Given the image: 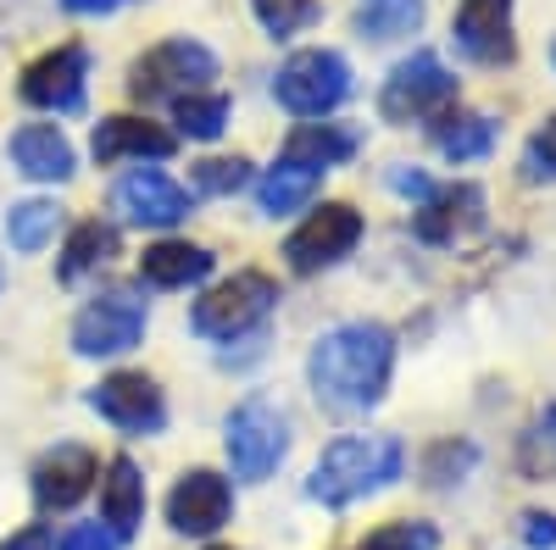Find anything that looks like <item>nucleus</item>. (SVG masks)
Returning a JSON list of instances; mask_svg holds the SVG:
<instances>
[{
    "label": "nucleus",
    "instance_id": "f03ea898",
    "mask_svg": "<svg viewBox=\"0 0 556 550\" xmlns=\"http://www.w3.org/2000/svg\"><path fill=\"white\" fill-rule=\"evenodd\" d=\"M406 473V445L395 434H340L317 450L306 495L329 512H345L356 500L390 489Z\"/></svg>",
    "mask_w": 556,
    "mask_h": 550
},
{
    "label": "nucleus",
    "instance_id": "a211bd4d",
    "mask_svg": "<svg viewBox=\"0 0 556 550\" xmlns=\"http://www.w3.org/2000/svg\"><path fill=\"white\" fill-rule=\"evenodd\" d=\"M7 156L23 178L34 183H67L78 172V156H73V140L56 128V123H23L12 128V140H7Z\"/></svg>",
    "mask_w": 556,
    "mask_h": 550
},
{
    "label": "nucleus",
    "instance_id": "9b49d317",
    "mask_svg": "<svg viewBox=\"0 0 556 550\" xmlns=\"http://www.w3.org/2000/svg\"><path fill=\"white\" fill-rule=\"evenodd\" d=\"M518 0H456L451 44L473 67H513L518 62V28H513Z\"/></svg>",
    "mask_w": 556,
    "mask_h": 550
},
{
    "label": "nucleus",
    "instance_id": "4c0bfd02",
    "mask_svg": "<svg viewBox=\"0 0 556 550\" xmlns=\"http://www.w3.org/2000/svg\"><path fill=\"white\" fill-rule=\"evenodd\" d=\"M123 7H134V0H62V12H73V17H112Z\"/></svg>",
    "mask_w": 556,
    "mask_h": 550
},
{
    "label": "nucleus",
    "instance_id": "ddd939ff",
    "mask_svg": "<svg viewBox=\"0 0 556 550\" xmlns=\"http://www.w3.org/2000/svg\"><path fill=\"white\" fill-rule=\"evenodd\" d=\"M17 95L39 112H84V95H89V51L84 44H56V51H45L39 62L23 67V84Z\"/></svg>",
    "mask_w": 556,
    "mask_h": 550
},
{
    "label": "nucleus",
    "instance_id": "b1692460",
    "mask_svg": "<svg viewBox=\"0 0 556 550\" xmlns=\"http://www.w3.org/2000/svg\"><path fill=\"white\" fill-rule=\"evenodd\" d=\"M317 183H323L317 167H301V162L278 156V162L256 178V206H262L267 217H290V212H301V206L317 195Z\"/></svg>",
    "mask_w": 556,
    "mask_h": 550
},
{
    "label": "nucleus",
    "instance_id": "6ab92c4d",
    "mask_svg": "<svg viewBox=\"0 0 556 550\" xmlns=\"http://www.w3.org/2000/svg\"><path fill=\"white\" fill-rule=\"evenodd\" d=\"M146 523V473L134 468V456H112L101 468V528L123 545Z\"/></svg>",
    "mask_w": 556,
    "mask_h": 550
},
{
    "label": "nucleus",
    "instance_id": "f3484780",
    "mask_svg": "<svg viewBox=\"0 0 556 550\" xmlns=\"http://www.w3.org/2000/svg\"><path fill=\"white\" fill-rule=\"evenodd\" d=\"M89 151H96L101 167H112V162H167L178 151V133L151 123V117H101L96 133H89Z\"/></svg>",
    "mask_w": 556,
    "mask_h": 550
},
{
    "label": "nucleus",
    "instance_id": "dca6fc26",
    "mask_svg": "<svg viewBox=\"0 0 556 550\" xmlns=\"http://www.w3.org/2000/svg\"><path fill=\"white\" fill-rule=\"evenodd\" d=\"M112 206H117L123 222H134V228H178L184 217L195 212V195L184 190L178 178H167V172H156V167H139V172L117 178Z\"/></svg>",
    "mask_w": 556,
    "mask_h": 550
},
{
    "label": "nucleus",
    "instance_id": "2eb2a0df",
    "mask_svg": "<svg viewBox=\"0 0 556 550\" xmlns=\"http://www.w3.org/2000/svg\"><path fill=\"white\" fill-rule=\"evenodd\" d=\"M96 478H101L96 450L62 439V445H51V450H45L39 462H34L28 489H34V507H39V512H73L78 500L96 489Z\"/></svg>",
    "mask_w": 556,
    "mask_h": 550
},
{
    "label": "nucleus",
    "instance_id": "bb28decb",
    "mask_svg": "<svg viewBox=\"0 0 556 550\" xmlns=\"http://www.w3.org/2000/svg\"><path fill=\"white\" fill-rule=\"evenodd\" d=\"M56 228H62V206L56 201H17L12 212H7V240H12V251H23V256H34V251H45L56 240Z\"/></svg>",
    "mask_w": 556,
    "mask_h": 550
},
{
    "label": "nucleus",
    "instance_id": "f704fd0d",
    "mask_svg": "<svg viewBox=\"0 0 556 550\" xmlns=\"http://www.w3.org/2000/svg\"><path fill=\"white\" fill-rule=\"evenodd\" d=\"M56 550H117V539H112L101 523H73V528L62 534Z\"/></svg>",
    "mask_w": 556,
    "mask_h": 550
},
{
    "label": "nucleus",
    "instance_id": "aec40b11",
    "mask_svg": "<svg viewBox=\"0 0 556 550\" xmlns=\"http://www.w3.org/2000/svg\"><path fill=\"white\" fill-rule=\"evenodd\" d=\"M217 256L206 245H190V240H156L139 256V284L151 290H190V284H206L212 279Z\"/></svg>",
    "mask_w": 556,
    "mask_h": 550
},
{
    "label": "nucleus",
    "instance_id": "7ed1b4c3",
    "mask_svg": "<svg viewBox=\"0 0 556 550\" xmlns=\"http://www.w3.org/2000/svg\"><path fill=\"white\" fill-rule=\"evenodd\" d=\"M273 306H278V279H273V272H262V267H240L235 279L212 284V290L190 306V329H195L201 340L228 345V340L256 334L267 317H273Z\"/></svg>",
    "mask_w": 556,
    "mask_h": 550
},
{
    "label": "nucleus",
    "instance_id": "2f4dec72",
    "mask_svg": "<svg viewBox=\"0 0 556 550\" xmlns=\"http://www.w3.org/2000/svg\"><path fill=\"white\" fill-rule=\"evenodd\" d=\"M251 183V162L245 156H206L195 162V195H212V201H228Z\"/></svg>",
    "mask_w": 556,
    "mask_h": 550
},
{
    "label": "nucleus",
    "instance_id": "5701e85b",
    "mask_svg": "<svg viewBox=\"0 0 556 550\" xmlns=\"http://www.w3.org/2000/svg\"><path fill=\"white\" fill-rule=\"evenodd\" d=\"M117 256V228L101 222V217H84L67 228V245H62V261H56V279L62 284H78L84 272H96Z\"/></svg>",
    "mask_w": 556,
    "mask_h": 550
},
{
    "label": "nucleus",
    "instance_id": "e433bc0d",
    "mask_svg": "<svg viewBox=\"0 0 556 550\" xmlns=\"http://www.w3.org/2000/svg\"><path fill=\"white\" fill-rule=\"evenodd\" d=\"M0 550H51V528H45V523H28V528H17V534L0 539Z\"/></svg>",
    "mask_w": 556,
    "mask_h": 550
},
{
    "label": "nucleus",
    "instance_id": "f8f14e48",
    "mask_svg": "<svg viewBox=\"0 0 556 550\" xmlns=\"http://www.w3.org/2000/svg\"><path fill=\"white\" fill-rule=\"evenodd\" d=\"M235 517V484L217 468H190L167 489V528L184 539H212Z\"/></svg>",
    "mask_w": 556,
    "mask_h": 550
},
{
    "label": "nucleus",
    "instance_id": "7c9ffc66",
    "mask_svg": "<svg viewBox=\"0 0 556 550\" xmlns=\"http://www.w3.org/2000/svg\"><path fill=\"white\" fill-rule=\"evenodd\" d=\"M351 550H440V528L424 517H395V523H379L367 539H356Z\"/></svg>",
    "mask_w": 556,
    "mask_h": 550
},
{
    "label": "nucleus",
    "instance_id": "72a5a7b5",
    "mask_svg": "<svg viewBox=\"0 0 556 550\" xmlns=\"http://www.w3.org/2000/svg\"><path fill=\"white\" fill-rule=\"evenodd\" d=\"M390 190H395V195H406V201H417V206H424V201H429V195L440 190V183H434V178H429L424 167H406V162H395V167H390Z\"/></svg>",
    "mask_w": 556,
    "mask_h": 550
},
{
    "label": "nucleus",
    "instance_id": "412c9836",
    "mask_svg": "<svg viewBox=\"0 0 556 550\" xmlns=\"http://www.w3.org/2000/svg\"><path fill=\"white\" fill-rule=\"evenodd\" d=\"M429 140H434V151L445 162H484L495 151V140H501V128H495L490 112H468V106L456 101V106H445L429 123Z\"/></svg>",
    "mask_w": 556,
    "mask_h": 550
},
{
    "label": "nucleus",
    "instance_id": "6e6552de",
    "mask_svg": "<svg viewBox=\"0 0 556 550\" xmlns=\"http://www.w3.org/2000/svg\"><path fill=\"white\" fill-rule=\"evenodd\" d=\"M146 323H151V311L134 290H101L96 300L78 306L67 340L84 361H112V356H128L139 340H146Z\"/></svg>",
    "mask_w": 556,
    "mask_h": 550
},
{
    "label": "nucleus",
    "instance_id": "58836bf2",
    "mask_svg": "<svg viewBox=\"0 0 556 550\" xmlns=\"http://www.w3.org/2000/svg\"><path fill=\"white\" fill-rule=\"evenodd\" d=\"M206 550H235V545H206Z\"/></svg>",
    "mask_w": 556,
    "mask_h": 550
},
{
    "label": "nucleus",
    "instance_id": "9d476101",
    "mask_svg": "<svg viewBox=\"0 0 556 550\" xmlns=\"http://www.w3.org/2000/svg\"><path fill=\"white\" fill-rule=\"evenodd\" d=\"M89 411L101 423H112L117 434H134V439H151L167 429V395L151 373H106L96 389L84 395Z\"/></svg>",
    "mask_w": 556,
    "mask_h": 550
},
{
    "label": "nucleus",
    "instance_id": "c756f323",
    "mask_svg": "<svg viewBox=\"0 0 556 550\" xmlns=\"http://www.w3.org/2000/svg\"><path fill=\"white\" fill-rule=\"evenodd\" d=\"M251 12L267 28V39H295L323 23V0H251Z\"/></svg>",
    "mask_w": 556,
    "mask_h": 550
},
{
    "label": "nucleus",
    "instance_id": "cd10ccee",
    "mask_svg": "<svg viewBox=\"0 0 556 550\" xmlns=\"http://www.w3.org/2000/svg\"><path fill=\"white\" fill-rule=\"evenodd\" d=\"M479 468V445L473 439H434L424 450V462H417V473H424L429 489H451V484H468Z\"/></svg>",
    "mask_w": 556,
    "mask_h": 550
},
{
    "label": "nucleus",
    "instance_id": "f257e3e1",
    "mask_svg": "<svg viewBox=\"0 0 556 550\" xmlns=\"http://www.w3.org/2000/svg\"><path fill=\"white\" fill-rule=\"evenodd\" d=\"M390 379H395V334L384 323H367V317L329 329L306 356V384L317 406L334 411V418L374 411L390 395Z\"/></svg>",
    "mask_w": 556,
    "mask_h": 550
},
{
    "label": "nucleus",
    "instance_id": "4be33fe9",
    "mask_svg": "<svg viewBox=\"0 0 556 550\" xmlns=\"http://www.w3.org/2000/svg\"><path fill=\"white\" fill-rule=\"evenodd\" d=\"M356 128H340V123H295L290 128V140H285V162H301V167H317V172H329L340 162L356 156Z\"/></svg>",
    "mask_w": 556,
    "mask_h": 550
},
{
    "label": "nucleus",
    "instance_id": "4468645a",
    "mask_svg": "<svg viewBox=\"0 0 556 550\" xmlns=\"http://www.w3.org/2000/svg\"><path fill=\"white\" fill-rule=\"evenodd\" d=\"M490 217V201L479 183H440V190L412 206V234L424 245H440V251H456L462 240H473Z\"/></svg>",
    "mask_w": 556,
    "mask_h": 550
},
{
    "label": "nucleus",
    "instance_id": "c9c22d12",
    "mask_svg": "<svg viewBox=\"0 0 556 550\" xmlns=\"http://www.w3.org/2000/svg\"><path fill=\"white\" fill-rule=\"evenodd\" d=\"M523 545L529 550H556V512H523Z\"/></svg>",
    "mask_w": 556,
    "mask_h": 550
},
{
    "label": "nucleus",
    "instance_id": "39448f33",
    "mask_svg": "<svg viewBox=\"0 0 556 550\" xmlns=\"http://www.w3.org/2000/svg\"><path fill=\"white\" fill-rule=\"evenodd\" d=\"M223 450L228 468L245 484H262L278 473V462L290 456V418L278 411L267 395H245L235 411L223 418Z\"/></svg>",
    "mask_w": 556,
    "mask_h": 550
},
{
    "label": "nucleus",
    "instance_id": "393cba45",
    "mask_svg": "<svg viewBox=\"0 0 556 550\" xmlns=\"http://www.w3.org/2000/svg\"><path fill=\"white\" fill-rule=\"evenodd\" d=\"M424 17H429V0H351L356 34L374 39V44L417 34V28H424Z\"/></svg>",
    "mask_w": 556,
    "mask_h": 550
},
{
    "label": "nucleus",
    "instance_id": "c85d7f7f",
    "mask_svg": "<svg viewBox=\"0 0 556 550\" xmlns=\"http://www.w3.org/2000/svg\"><path fill=\"white\" fill-rule=\"evenodd\" d=\"M518 473L529 484H551L556 478V400L518 434Z\"/></svg>",
    "mask_w": 556,
    "mask_h": 550
},
{
    "label": "nucleus",
    "instance_id": "a878e982",
    "mask_svg": "<svg viewBox=\"0 0 556 550\" xmlns=\"http://www.w3.org/2000/svg\"><path fill=\"white\" fill-rule=\"evenodd\" d=\"M228 117H235V101H228L223 89H195V95L173 101V123H178V133H184V140H195V145L223 140Z\"/></svg>",
    "mask_w": 556,
    "mask_h": 550
},
{
    "label": "nucleus",
    "instance_id": "423d86ee",
    "mask_svg": "<svg viewBox=\"0 0 556 550\" xmlns=\"http://www.w3.org/2000/svg\"><path fill=\"white\" fill-rule=\"evenodd\" d=\"M212 78H217L212 44L178 34V39L151 44V51L128 67V95L146 101V106L151 101H184V95H195V89H212Z\"/></svg>",
    "mask_w": 556,
    "mask_h": 550
},
{
    "label": "nucleus",
    "instance_id": "473e14b6",
    "mask_svg": "<svg viewBox=\"0 0 556 550\" xmlns=\"http://www.w3.org/2000/svg\"><path fill=\"white\" fill-rule=\"evenodd\" d=\"M518 172H523V183H556V112H545L540 128L523 140Z\"/></svg>",
    "mask_w": 556,
    "mask_h": 550
},
{
    "label": "nucleus",
    "instance_id": "20e7f679",
    "mask_svg": "<svg viewBox=\"0 0 556 550\" xmlns=\"http://www.w3.org/2000/svg\"><path fill=\"white\" fill-rule=\"evenodd\" d=\"M273 101L285 106L301 123H317L351 101V62L329 44H312V51H295L278 62L273 73Z\"/></svg>",
    "mask_w": 556,
    "mask_h": 550
},
{
    "label": "nucleus",
    "instance_id": "0eeeda50",
    "mask_svg": "<svg viewBox=\"0 0 556 550\" xmlns=\"http://www.w3.org/2000/svg\"><path fill=\"white\" fill-rule=\"evenodd\" d=\"M445 106H456V73L434 51H412L390 67L379 89V117L406 128V123H434Z\"/></svg>",
    "mask_w": 556,
    "mask_h": 550
},
{
    "label": "nucleus",
    "instance_id": "ea45409f",
    "mask_svg": "<svg viewBox=\"0 0 556 550\" xmlns=\"http://www.w3.org/2000/svg\"><path fill=\"white\" fill-rule=\"evenodd\" d=\"M551 62H556V44H551Z\"/></svg>",
    "mask_w": 556,
    "mask_h": 550
},
{
    "label": "nucleus",
    "instance_id": "1a4fd4ad",
    "mask_svg": "<svg viewBox=\"0 0 556 550\" xmlns=\"http://www.w3.org/2000/svg\"><path fill=\"white\" fill-rule=\"evenodd\" d=\"M362 234H367V222H362L356 206L323 201V206L306 212V222L285 240V261H290V272L312 279V272H323V267H340V261L362 245Z\"/></svg>",
    "mask_w": 556,
    "mask_h": 550
}]
</instances>
